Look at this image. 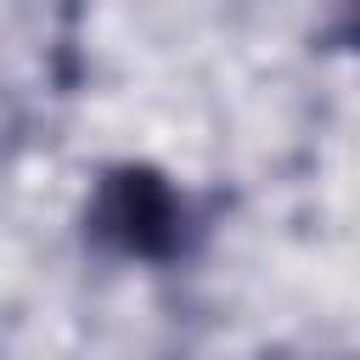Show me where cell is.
<instances>
[{
  "label": "cell",
  "mask_w": 360,
  "mask_h": 360,
  "mask_svg": "<svg viewBox=\"0 0 360 360\" xmlns=\"http://www.w3.org/2000/svg\"><path fill=\"white\" fill-rule=\"evenodd\" d=\"M84 231L96 248L129 264H174L191 253L202 219L186 186L152 163H112L96 174L84 202Z\"/></svg>",
  "instance_id": "6da1fadb"
},
{
  "label": "cell",
  "mask_w": 360,
  "mask_h": 360,
  "mask_svg": "<svg viewBox=\"0 0 360 360\" xmlns=\"http://www.w3.org/2000/svg\"><path fill=\"white\" fill-rule=\"evenodd\" d=\"M332 39L343 51H360V0H338V17H332Z\"/></svg>",
  "instance_id": "7a4b0ae2"
}]
</instances>
